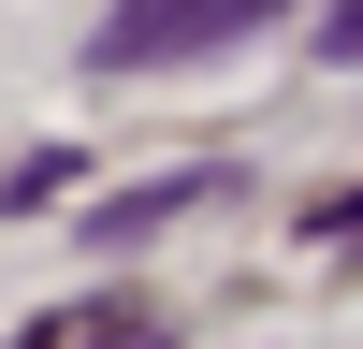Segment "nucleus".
Here are the masks:
<instances>
[{
  "label": "nucleus",
  "mask_w": 363,
  "mask_h": 349,
  "mask_svg": "<svg viewBox=\"0 0 363 349\" xmlns=\"http://www.w3.org/2000/svg\"><path fill=\"white\" fill-rule=\"evenodd\" d=\"M15 349H174V320L131 306V291H87V306H44Z\"/></svg>",
  "instance_id": "f03ea898"
},
{
  "label": "nucleus",
  "mask_w": 363,
  "mask_h": 349,
  "mask_svg": "<svg viewBox=\"0 0 363 349\" xmlns=\"http://www.w3.org/2000/svg\"><path fill=\"white\" fill-rule=\"evenodd\" d=\"M233 29H277V0H116V29L87 44V73H160V58H203Z\"/></svg>",
  "instance_id": "f257e3e1"
},
{
  "label": "nucleus",
  "mask_w": 363,
  "mask_h": 349,
  "mask_svg": "<svg viewBox=\"0 0 363 349\" xmlns=\"http://www.w3.org/2000/svg\"><path fill=\"white\" fill-rule=\"evenodd\" d=\"M58 189H73V160L44 145V160H15V174H0V218H15V204H58Z\"/></svg>",
  "instance_id": "20e7f679"
},
{
  "label": "nucleus",
  "mask_w": 363,
  "mask_h": 349,
  "mask_svg": "<svg viewBox=\"0 0 363 349\" xmlns=\"http://www.w3.org/2000/svg\"><path fill=\"white\" fill-rule=\"evenodd\" d=\"M203 189H218V174H174V189H131V204H102L87 233H102V248H131V233H160V218H189Z\"/></svg>",
  "instance_id": "7ed1b4c3"
}]
</instances>
